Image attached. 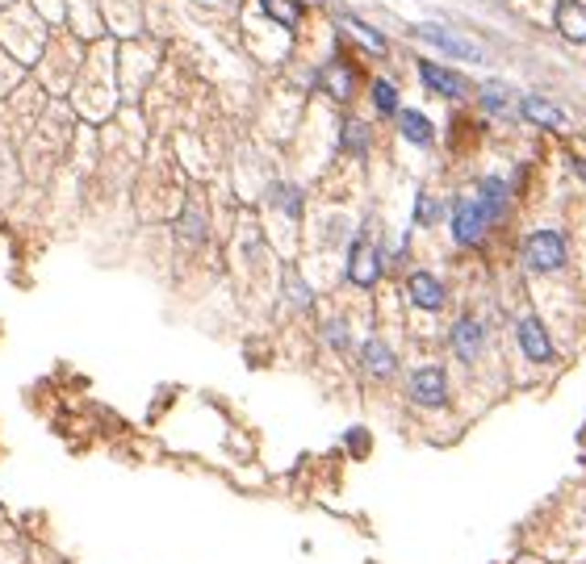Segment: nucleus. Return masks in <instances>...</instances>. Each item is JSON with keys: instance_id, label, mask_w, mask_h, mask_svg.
Masks as SVG:
<instances>
[{"instance_id": "1", "label": "nucleus", "mask_w": 586, "mask_h": 564, "mask_svg": "<svg viewBox=\"0 0 586 564\" xmlns=\"http://www.w3.org/2000/svg\"><path fill=\"white\" fill-rule=\"evenodd\" d=\"M519 259H524L527 272H537V277H549V272H561L570 259L566 251V235L561 230H532L524 238V247H519Z\"/></svg>"}, {"instance_id": "2", "label": "nucleus", "mask_w": 586, "mask_h": 564, "mask_svg": "<svg viewBox=\"0 0 586 564\" xmlns=\"http://www.w3.org/2000/svg\"><path fill=\"white\" fill-rule=\"evenodd\" d=\"M407 397L419 410H444L448 406V372L440 364H423L410 372Z\"/></svg>"}, {"instance_id": "3", "label": "nucleus", "mask_w": 586, "mask_h": 564, "mask_svg": "<svg viewBox=\"0 0 586 564\" xmlns=\"http://www.w3.org/2000/svg\"><path fill=\"white\" fill-rule=\"evenodd\" d=\"M490 226H495V222H490V214L482 209V201L477 197H457L453 201V238H457L461 247H477V243L486 238Z\"/></svg>"}, {"instance_id": "4", "label": "nucleus", "mask_w": 586, "mask_h": 564, "mask_svg": "<svg viewBox=\"0 0 586 564\" xmlns=\"http://www.w3.org/2000/svg\"><path fill=\"white\" fill-rule=\"evenodd\" d=\"M381 267H386V256L368 235H357L348 247V280L357 288H373L381 280Z\"/></svg>"}, {"instance_id": "5", "label": "nucleus", "mask_w": 586, "mask_h": 564, "mask_svg": "<svg viewBox=\"0 0 586 564\" xmlns=\"http://www.w3.org/2000/svg\"><path fill=\"white\" fill-rule=\"evenodd\" d=\"M410 34H415L419 42H428V47L444 50L448 59H461V63H482V50L474 47V42L457 38L453 30H444V26H436V21H419V26H410Z\"/></svg>"}, {"instance_id": "6", "label": "nucleus", "mask_w": 586, "mask_h": 564, "mask_svg": "<svg viewBox=\"0 0 586 564\" xmlns=\"http://www.w3.org/2000/svg\"><path fill=\"white\" fill-rule=\"evenodd\" d=\"M448 343H453V356H457L461 364L474 368L477 360H482V351H486V327H482L474 314H465V318H457V322H453V330H448Z\"/></svg>"}, {"instance_id": "7", "label": "nucleus", "mask_w": 586, "mask_h": 564, "mask_svg": "<svg viewBox=\"0 0 586 564\" xmlns=\"http://www.w3.org/2000/svg\"><path fill=\"white\" fill-rule=\"evenodd\" d=\"M516 339H519V351H524L532 364H553V360H557V347H553V339H549V327L540 322L537 314L519 318Z\"/></svg>"}, {"instance_id": "8", "label": "nucleus", "mask_w": 586, "mask_h": 564, "mask_svg": "<svg viewBox=\"0 0 586 564\" xmlns=\"http://www.w3.org/2000/svg\"><path fill=\"white\" fill-rule=\"evenodd\" d=\"M407 298H410V306L423 309V314H440L444 301H448V293H444V280L419 267V272H410L407 277Z\"/></svg>"}, {"instance_id": "9", "label": "nucleus", "mask_w": 586, "mask_h": 564, "mask_svg": "<svg viewBox=\"0 0 586 564\" xmlns=\"http://www.w3.org/2000/svg\"><path fill=\"white\" fill-rule=\"evenodd\" d=\"M419 79L428 84L432 92H440V97H448V100H465L469 92V79L465 76H457L453 68H444V63H432V59H423L419 63Z\"/></svg>"}, {"instance_id": "10", "label": "nucleus", "mask_w": 586, "mask_h": 564, "mask_svg": "<svg viewBox=\"0 0 586 564\" xmlns=\"http://www.w3.org/2000/svg\"><path fill=\"white\" fill-rule=\"evenodd\" d=\"M553 26L566 42L586 47V5L582 0H561V5L553 9Z\"/></svg>"}, {"instance_id": "11", "label": "nucleus", "mask_w": 586, "mask_h": 564, "mask_svg": "<svg viewBox=\"0 0 586 564\" xmlns=\"http://www.w3.org/2000/svg\"><path fill=\"white\" fill-rule=\"evenodd\" d=\"M360 368L368 376H378V381H389L398 372V356L386 347V339H365L360 343Z\"/></svg>"}, {"instance_id": "12", "label": "nucleus", "mask_w": 586, "mask_h": 564, "mask_svg": "<svg viewBox=\"0 0 586 564\" xmlns=\"http://www.w3.org/2000/svg\"><path fill=\"white\" fill-rule=\"evenodd\" d=\"M477 201H482V209L490 214V222H503V218H507L511 184L503 176H482V180H477Z\"/></svg>"}, {"instance_id": "13", "label": "nucleus", "mask_w": 586, "mask_h": 564, "mask_svg": "<svg viewBox=\"0 0 586 564\" xmlns=\"http://www.w3.org/2000/svg\"><path fill=\"white\" fill-rule=\"evenodd\" d=\"M519 113H524V121H532L540 130H566V113L545 97H524L519 100Z\"/></svg>"}, {"instance_id": "14", "label": "nucleus", "mask_w": 586, "mask_h": 564, "mask_svg": "<svg viewBox=\"0 0 586 564\" xmlns=\"http://www.w3.org/2000/svg\"><path fill=\"white\" fill-rule=\"evenodd\" d=\"M398 130H402V139H407L410 147H432V142H436V126L419 110H398Z\"/></svg>"}, {"instance_id": "15", "label": "nucleus", "mask_w": 586, "mask_h": 564, "mask_svg": "<svg viewBox=\"0 0 586 564\" xmlns=\"http://www.w3.org/2000/svg\"><path fill=\"white\" fill-rule=\"evenodd\" d=\"M352 76H357V68H352L348 59H336V63H327V68L318 71V79L327 84V92L336 100H352Z\"/></svg>"}, {"instance_id": "16", "label": "nucleus", "mask_w": 586, "mask_h": 564, "mask_svg": "<svg viewBox=\"0 0 586 564\" xmlns=\"http://www.w3.org/2000/svg\"><path fill=\"white\" fill-rule=\"evenodd\" d=\"M339 26H344V30H348V34H357V42H360V47H365V50H373L378 59H381V55H389V42H386V34H381L378 26H365V21H360V17H352V13H344V17H339Z\"/></svg>"}, {"instance_id": "17", "label": "nucleus", "mask_w": 586, "mask_h": 564, "mask_svg": "<svg viewBox=\"0 0 586 564\" xmlns=\"http://www.w3.org/2000/svg\"><path fill=\"white\" fill-rule=\"evenodd\" d=\"M368 142H373V130H368L365 121L348 118L344 126H339V151H348V155L365 159L368 155Z\"/></svg>"}, {"instance_id": "18", "label": "nucleus", "mask_w": 586, "mask_h": 564, "mask_svg": "<svg viewBox=\"0 0 586 564\" xmlns=\"http://www.w3.org/2000/svg\"><path fill=\"white\" fill-rule=\"evenodd\" d=\"M260 5H264V13H269L277 26H285V30H293V26L302 21V5H298V0H260Z\"/></svg>"}, {"instance_id": "19", "label": "nucleus", "mask_w": 586, "mask_h": 564, "mask_svg": "<svg viewBox=\"0 0 586 564\" xmlns=\"http://www.w3.org/2000/svg\"><path fill=\"white\" fill-rule=\"evenodd\" d=\"M373 105L381 118H398V89L389 79H373Z\"/></svg>"}, {"instance_id": "20", "label": "nucleus", "mask_w": 586, "mask_h": 564, "mask_svg": "<svg viewBox=\"0 0 586 564\" xmlns=\"http://www.w3.org/2000/svg\"><path fill=\"white\" fill-rule=\"evenodd\" d=\"M285 298L293 301L298 309H310V306H314V293H310V285H302V277L293 272V267H285Z\"/></svg>"}, {"instance_id": "21", "label": "nucleus", "mask_w": 586, "mask_h": 564, "mask_svg": "<svg viewBox=\"0 0 586 564\" xmlns=\"http://www.w3.org/2000/svg\"><path fill=\"white\" fill-rule=\"evenodd\" d=\"M269 201H277V205L285 209L289 218H302V193H298V188H293V184H272Z\"/></svg>"}, {"instance_id": "22", "label": "nucleus", "mask_w": 586, "mask_h": 564, "mask_svg": "<svg viewBox=\"0 0 586 564\" xmlns=\"http://www.w3.org/2000/svg\"><path fill=\"white\" fill-rule=\"evenodd\" d=\"M477 100H482V110L486 113H498L507 105V84H498V79H486L482 89H477Z\"/></svg>"}, {"instance_id": "23", "label": "nucleus", "mask_w": 586, "mask_h": 564, "mask_svg": "<svg viewBox=\"0 0 586 564\" xmlns=\"http://www.w3.org/2000/svg\"><path fill=\"white\" fill-rule=\"evenodd\" d=\"M323 339H327L331 351H348V347H352L348 322H344V318H331V322H323Z\"/></svg>"}, {"instance_id": "24", "label": "nucleus", "mask_w": 586, "mask_h": 564, "mask_svg": "<svg viewBox=\"0 0 586 564\" xmlns=\"http://www.w3.org/2000/svg\"><path fill=\"white\" fill-rule=\"evenodd\" d=\"M440 214H444V205H440L432 193H419V197H415V222H419V226H436Z\"/></svg>"}, {"instance_id": "25", "label": "nucleus", "mask_w": 586, "mask_h": 564, "mask_svg": "<svg viewBox=\"0 0 586 564\" xmlns=\"http://www.w3.org/2000/svg\"><path fill=\"white\" fill-rule=\"evenodd\" d=\"M176 230L189 238V243H201V238H206V218H201V209H197V205L185 209V218L176 222Z\"/></svg>"}, {"instance_id": "26", "label": "nucleus", "mask_w": 586, "mask_h": 564, "mask_svg": "<svg viewBox=\"0 0 586 564\" xmlns=\"http://www.w3.org/2000/svg\"><path fill=\"white\" fill-rule=\"evenodd\" d=\"M570 172H574V176L586 184V159L582 155H570Z\"/></svg>"}, {"instance_id": "27", "label": "nucleus", "mask_w": 586, "mask_h": 564, "mask_svg": "<svg viewBox=\"0 0 586 564\" xmlns=\"http://www.w3.org/2000/svg\"><path fill=\"white\" fill-rule=\"evenodd\" d=\"M348 447H352V452H365V431H352V435H348Z\"/></svg>"}, {"instance_id": "28", "label": "nucleus", "mask_w": 586, "mask_h": 564, "mask_svg": "<svg viewBox=\"0 0 586 564\" xmlns=\"http://www.w3.org/2000/svg\"><path fill=\"white\" fill-rule=\"evenodd\" d=\"M314 5H323V0H314Z\"/></svg>"}]
</instances>
